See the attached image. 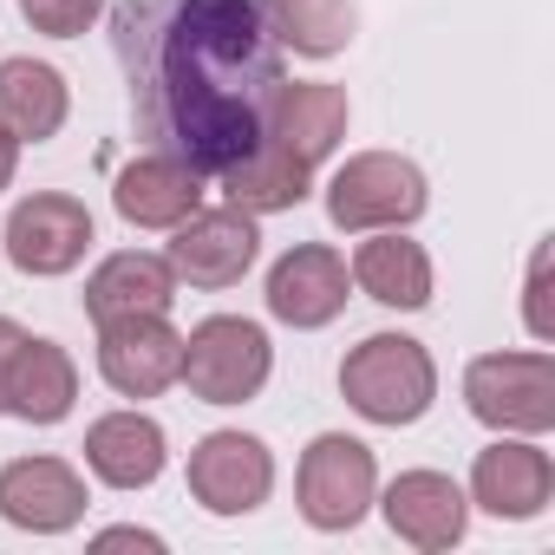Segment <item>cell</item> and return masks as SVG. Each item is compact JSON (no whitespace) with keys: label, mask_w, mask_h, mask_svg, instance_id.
<instances>
[{"label":"cell","mask_w":555,"mask_h":555,"mask_svg":"<svg viewBox=\"0 0 555 555\" xmlns=\"http://www.w3.org/2000/svg\"><path fill=\"white\" fill-rule=\"evenodd\" d=\"M353 282L360 295H373L379 308H425L431 301V255L405 235V229H373V242L353 248Z\"/></svg>","instance_id":"obj_19"},{"label":"cell","mask_w":555,"mask_h":555,"mask_svg":"<svg viewBox=\"0 0 555 555\" xmlns=\"http://www.w3.org/2000/svg\"><path fill=\"white\" fill-rule=\"evenodd\" d=\"M222 190L235 209L248 216H274V209H301L308 190H314V164H301L295 151H282L274 138H261L248 157H235L222 170Z\"/></svg>","instance_id":"obj_22"},{"label":"cell","mask_w":555,"mask_h":555,"mask_svg":"<svg viewBox=\"0 0 555 555\" xmlns=\"http://www.w3.org/2000/svg\"><path fill=\"white\" fill-rule=\"evenodd\" d=\"M105 14V0H21V21L47 40H79Z\"/></svg>","instance_id":"obj_24"},{"label":"cell","mask_w":555,"mask_h":555,"mask_svg":"<svg viewBox=\"0 0 555 555\" xmlns=\"http://www.w3.org/2000/svg\"><path fill=\"white\" fill-rule=\"evenodd\" d=\"M183 366V334L164 314H118L99 321V373L118 399H157L177 386Z\"/></svg>","instance_id":"obj_8"},{"label":"cell","mask_w":555,"mask_h":555,"mask_svg":"<svg viewBox=\"0 0 555 555\" xmlns=\"http://www.w3.org/2000/svg\"><path fill=\"white\" fill-rule=\"evenodd\" d=\"M112 203H118V216L131 229H177L183 216L203 209V170H190L183 157L151 151V157H138V164L118 170Z\"/></svg>","instance_id":"obj_17"},{"label":"cell","mask_w":555,"mask_h":555,"mask_svg":"<svg viewBox=\"0 0 555 555\" xmlns=\"http://www.w3.org/2000/svg\"><path fill=\"white\" fill-rule=\"evenodd\" d=\"M542 274H548V248H535V261H529V334H535V340H548V308H542Z\"/></svg>","instance_id":"obj_25"},{"label":"cell","mask_w":555,"mask_h":555,"mask_svg":"<svg viewBox=\"0 0 555 555\" xmlns=\"http://www.w3.org/2000/svg\"><path fill=\"white\" fill-rule=\"evenodd\" d=\"M14 170H21V138H8V131H0V190L14 183Z\"/></svg>","instance_id":"obj_28"},{"label":"cell","mask_w":555,"mask_h":555,"mask_svg":"<svg viewBox=\"0 0 555 555\" xmlns=\"http://www.w3.org/2000/svg\"><path fill=\"white\" fill-rule=\"evenodd\" d=\"M464 405L490 431L542 438L555 425V360L542 347H529V353H477L464 366Z\"/></svg>","instance_id":"obj_5"},{"label":"cell","mask_w":555,"mask_h":555,"mask_svg":"<svg viewBox=\"0 0 555 555\" xmlns=\"http://www.w3.org/2000/svg\"><path fill=\"white\" fill-rule=\"evenodd\" d=\"M261 8H268L274 40L295 47L301 60H334V53H347V47H353V27H360L353 0H261Z\"/></svg>","instance_id":"obj_23"},{"label":"cell","mask_w":555,"mask_h":555,"mask_svg":"<svg viewBox=\"0 0 555 555\" xmlns=\"http://www.w3.org/2000/svg\"><path fill=\"white\" fill-rule=\"evenodd\" d=\"M8 261L34 282H53V274H73L92 248V209L66 190H40V196H21L14 216H8Z\"/></svg>","instance_id":"obj_7"},{"label":"cell","mask_w":555,"mask_h":555,"mask_svg":"<svg viewBox=\"0 0 555 555\" xmlns=\"http://www.w3.org/2000/svg\"><path fill=\"white\" fill-rule=\"evenodd\" d=\"M112 60L131 86L138 138L222 177L268 131L282 40L261 0H118Z\"/></svg>","instance_id":"obj_1"},{"label":"cell","mask_w":555,"mask_h":555,"mask_svg":"<svg viewBox=\"0 0 555 555\" xmlns=\"http://www.w3.org/2000/svg\"><path fill=\"white\" fill-rule=\"evenodd\" d=\"M347 308V255L327 248V242H295L282 261L268 268V314L282 321V327H327L340 321Z\"/></svg>","instance_id":"obj_12"},{"label":"cell","mask_w":555,"mask_h":555,"mask_svg":"<svg viewBox=\"0 0 555 555\" xmlns=\"http://www.w3.org/2000/svg\"><path fill=\"white\" fill-rule=\"evenodd\" d=\"M295 496H301V516H308L321 535L360 529L366 509H373V496H379L373 444H360V438H347V431H321V438L301 451Z\"/></svg>","instance_id":"obj_6"},{"label":"cell","mask_w":555,"mask_h":555,"mask_svg":"<svg viewBox=\"0 0 555 555\" xmlns=\"http://www.w3.org/2000/svg\"><path fill=\"white\" fill-rule=\"evenodd\" d=\"M66 112H73V92L47 60H0V131L8 138L47 144L60 138Z\"/></svg>","instance_id":"obj_20"},{"label":"cell","mask_w":555,"mask_h":555,"mask_svg":"<svg viewBox=\"0 0 555 555\" xmlns=\"http://www.w3.org/2000/svg\"><path fill=\"white\" fill-rule=\"evenodd\" d=\"M79 399V366L60 340H21L14 353V373H8V412L27 418V425H60Z\"/></svg>","instance_id":"obj_21"},{"label":"cell","mask_w":555,"mask_h":555,"mask_svg":"<svg viewBox=\"0 0 555 555\" xmlns=\"http://www.w3.org/2000/svg\"><path fill=\"white\" fill-rule=\"evenodd\" d=\"M386 522L399 542L438 555V548H457L464 529H470V496L444 477V470H399L392 490H386Z\"/></svg>","instance_id":"obj_15"},{"label":"cell","mask_w":555,"mask_h":555,"mask_svg":"<svg viewBox=\"0 0 555 555\" xmlns=\"http://www.w3.org/2000/svg\"><path fill=\"white\" fill-rule=\"evenodd\" d=\"M177 301V268L151 248H118L92 268L86 282V314L92 327L99 321H118V314H164Z\"/></svg>","instance_id":"obj_18"},{"label":"cell","mask_w":555,"mask_h":555,"mask_svg":"<svg viewBox=\"0 0 555 555\" xmlns=\"http://www.w3.org/2000/svg\"><path fill=\"white\" fill-rule=\"evenodd\" d=\"M255 255H261V229H255L248 209L229 203V209L183 216L164 261L177 268V282H190V288H235L242 274L255 268Z\"/></svg>","instance_id":"obj_10"},{"label":"cell","mask_w":555,"mask_h":555,"mask_svg":"<svg viewBox=\"0 0 555 555\" xmlns=\"http://www.w3.org/2000/svg\"><path fill=\"white\" fill-rule=\"evenodd\" d=\"M431 203V183L412 157L399 151H360L334 170L327 183V222L347 235H373V229H412Z\"/></svg>","instance_id":"obj_3"},{"label":"cell","mask_w":555,"mask_h":555,"mask_svg":"<svg viewBox=\"0 0 555 555\" xmlns=\"http://www.w3.org/2000/svg\"><path fill=\"white\" fill-rule=\"evenodd\" d=\"M274 373V347L255 321L242 314H209L183 334V366L177 379L190 386V399L203 405H248Z\"/></svg>","instance_id":"obj_4"},{"label":"cell","mask_w":555,"mask_h":555,"mask_svg":"<svg viewBox=\"0 0 555 555\" xmlns=\"http://www.w3.org/2000/svg\"><path fill=\"white\" fill-rule=\"evenodd\" d=\"M79 451H86V470L99 483H112V490H151L164 477V464H170V438L144 412H105V418H92V431H86Z\"/></svg>","instance_id":"obj_16"},{"label":"cell","mask_w":555,"mask_h":555,"mask_svg":"<svg viewBox=\"0 0 555 555\" xmlns=\"http://www.w3.org/2000/svg\"><path fill=\"white\" fill-rule=\"evenodd\" d=\"M340 399L366 425H418L438 399V366L412 334H366L340 360Z\"/></svg>","instance_id":"obj_2"},{"label":"cell","mask_w":555,"mask_h":555,"mask_svg":"<svg viewBox=\"0 0 555 555\" xmlns=\"http://www.w3.org/2000/svg\"><path fill=\"white\" fill-rule=\"evenodd\" d=\"M555 496V464L542 444L516 438V431H496V444L477 451L470 464V503L496 522H535Z\"/></svg>","instance_id":"obj_11"},{"label":"cell","mask_w":555,"mask_h":555,"mask_svg":"<svg viewBox=\"0 0 555 555\" xmlns=\"http://www.w3.org/2000/svg\"><path fill=\"white\" fill-rule=\"evenodd\" d=\"M86 516V477L66 457H14L0 464V522L27 535H66Z\"/></svg>","instance_id":"obj_13"},{"label":"cell","mask_w":555,"mask_h":555,"mask_svg":"<svg viewBox=\"0 0 555 555\" xmlns=\"http://www.w3.org/2000/svg\"><path fill=\"white\" fill-rule=\"evenodd\" d=\"M347 92L340 86H327V79H282L274 86V99H268V131L261 138H274L282 151H295L301 164H327L340 144H347Z\"/></svg>","instance_id":"obj_14"},{"label":"cell","mask_w":555,"mask_h":555,"mask_svg":"<svg viewBox=\"0 0 555 555\" xmlns=\"http://www.w3.org/2000/svg\"><path fill=\"white\" fill-rule=\"evenodd\" d=\"M21 340H27V327L0 314V412H8V373H14V353H21Z\"/></svg>","instance_id":"obj_26"},{"label":"cell","mask_w":555,"mask_h":555,"mask_svg":"<svg viewBox=\"0 0 555 555\" xmlns=\"http://www.w3.org/2000/svg\"><path fill=\"white\" fill-rule=\"evenodd\" d=\"M99 548H151V555H157V548H164V535H151V529H105V535H99Z\"/></svg>","instance_id":"obj_27"},{"label":"cell","mask_w":555,"mask_h":555,"mask_svg":"<svg viewBox=\"0 0 555 555\" xmlns=\"http://www.w3.org/2000/svg\"><path fill=\"white\" fill-rule=\"evenodd\" d=\"M274 490V451L255 431H209L190 451V496L209 516H248Z\"/></svg>","instance_id":"obj_9"}]
</instances>
